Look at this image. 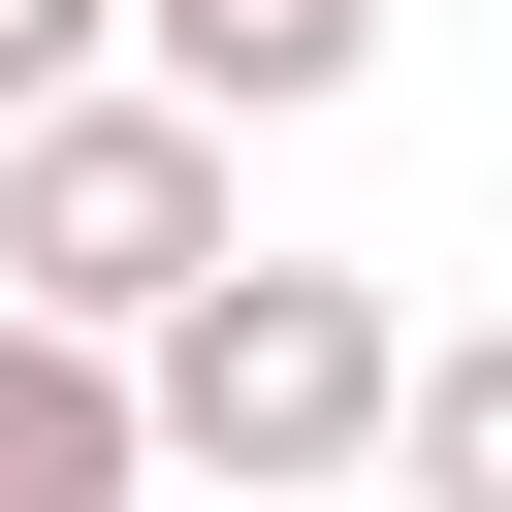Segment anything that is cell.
Listing matches in <instances>:
<instances>
[{
    "mask_svg": "<svg viewBox=\"0 0 512 512\" xmlns=\"http://www.w3.org/2000/svg\"><path fill=\"white\" fill-rule=\"evenodd\" d=\"M384 448H416V320H384L352 256H224V288L160 320V480L320 512V480H384Z\"/></svg>",
    "mask_w": 512,
    "mask_h": 512,
    "instance_id": "obj_1",
    "label": "cell"
},
{
    "mask_svg": "<svg viewBox=\"0 0 512 512\" xmlns=\"http://www.w3.org/2000/svg\"><path fill=\"white\" fill-rule=\"evenodd\" d=\"M224 256H256V192H224V96H192V64H160V96H32V128H0V288H64V320H128V352H160Z\"/></svg>",
    "mask_w": 512,
    "mask_h": 512,
    "instance_id": "obj_2",
    "label": "cell"
},
{
    "mask_svg": "<svg viewBox=\"0 0 512 512\" xmlns=\"http://www.w3.org/2000/svg\"><path fill=\"white\" fill-rule=\"evenodd\" d=\"M128 480H160V352L0 288V512H128Z\"/></svg>",
    "mask_w": 512,
    "mask_h": 512,
    "instance_id": "obj_3",
    "label": "cell"
},
{
    "mask_svg": "<svg viewBox=\"0 0 512 512\" xmlns=\"http://www.w3.org/2000/svg\"><path fill=\"white\" fill-rule=\"evenodd\" d=\"M160 64H192L224 128H320V96L384 64V0H160Z\"/></svg>",
    "mask_w": 512,
    "mask_h": 512,
    "instance_id": "obj_4",
    "label": "cell"
},
{
    "mask_svg": "<svg viewBox=\"0 0 512 512\" xmlns=\"http://www.w3.org/2000/svg\"><path fill=\"white\" fill-rule=\"evenodd\" d=\"M384 480H416V512H512V320L416 352V448H384Z\"/></svg>",
    "mask_w": 512,
    "mask_h": 512,
    "instance_id": "obj_5",
    "label": "cell"
},
{
    "mask_svg": "<svg viewBox=\"0 0 512 512\" xmlns=\"http://www.w3.org/2000/svg\"><path fill=\"white\" fill-rule=\"evenodd\" d=\"M96 32H160V0H0V128H32V96H96Z\"/></svg>",
    "mask_w": 512,
    "mask_h": 512,
    "instance_id": "obj_6",
    "label": "cell"
}]
</instances>
